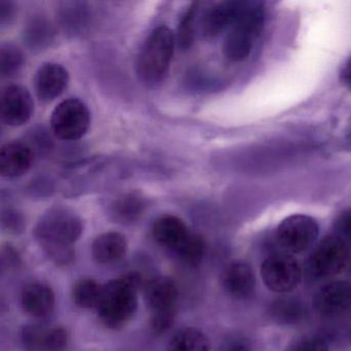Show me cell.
Instances as JSON below:
<instances>
[{
	"label": "cell",
	"mask_w": 351,
	"mask_h": 351,
	"mask_svg": "<svg viewBox=\"0 0 351 351\" xmlns=\"http://www.w3.org/2000/svg\"><path fill=\"white\" fill-rule=\"evenodd\" d=\"M1 227L5 233L20 235L25 230V217L17 209H3L1 213Z\"/></svg>",
	"instance_id": "obj_30"
},
{
	"label": "cell",
	"mask_w": 351,
	"mask_h": 351,
	"mask_svg": "<svg viewBox=\"0 0 351 351\" xmlns=\"http://www.w3.org/2000/svg\"><path fill=\"white\" fill-rule=\"evenodd\" d=\"M302 273L303 270L298 258L285 252L270 254L261 267L265 285L279 293L293 291L301 282Z\"/></svg>",
	"instance_id": "obj_7"
},
{
	"label": "cell",
	"mask_w": 351,
	"mask_h": 351,
	"mask_svg": "<svg viewBox=\"0 0 351 351\" xmlns=\"http://www.w3.org/2000/svg\"><path fill=\"white\" fill-rule=\"evenodd\" d=\"M34 153L30 145L12 141L0 151V173L3 178H19L32 168Z\"/></svg>",
	"instance_id": "obj_16"
},
{
	"label": "cell",
	"mask_w": 351,
	"mask_h": 351,
	"mask_svg": "<svg viewBox=\"0 0 351 351\" xmlns=\"http://www.w3.org/2000/svg\"><path fill=\"white\" fill-rule=\"evenodd\" d=\"M191 232L192 231L182 219L171 215L158 217L152 229L155 241L173 252L186 241Z\"/></svg>",
	"instance_id": "obj_17"
},
{
	"label": "cell",
	"mask_w": 351,
	"mask_h": 351,
	"mask_svg": "<svg viewBox=\"0 0 351 351\" xmlns=\"http://www.w3.org/2000/svg\"><path fill=\"white\" fill-rule=\"evenodd\" d=\"M20 303L22 309L30 317L46 319L52 315L56 305L54 291L48 283L34 281L21 291Z\"/></svg>",
	"instance_id": "obj_13"
},
{
	"label": "cell",
	"mask_w": 351,
	"mask_h": 351,
	"mask_svg": "<svg viewBox=\"0 0 351 351\" xmlns=\"http://www.w3.org/2000/svg\"><path fill=\"white\" fill-rule=\"evenodd\" d=\"M238 1L217 3L207 9L201 19L203 34L207 38L219 36L228 26H231L237 16Z\"/></svg>",
	"instance_id": "obj_20"
},
{
	"label": "cell",
	"mask_w": 351,
	"mask_h": 351,
	"mask_svg": "<svg viewBox=\"0 0 351 351\" xmlns=\"http://www.w3.org/2000/svg\"><path fill=\"white\" fill-rule=\"evenodd\" d=\"M34 104L27 89L20 85L7 86L0 95V117L8 126L19 127L34 114Z\"/></svg>",
	"instance_id": "obj_10"
},
{
	"label": "cell",
	"mask_w": 351,
	"mask_h": 351,
	"mask_svg": "<svg viewBox=\"0 0 351 351\" xmlns=\"http://www.w3.org/2000/svg\"><path fill=\"white\" fill-rule=\"evenodd\" d=\"M147 200L141 192L124 193L112 200L110 206V215L117 223L132 225L145 215Z\"/></svg>",
	"instance_id": "obj_18"
},
{
	"label": "cell",
	"mask_w": 351,
	"mask_h": 351,
	"mask_svg": "<svg viewBox=\"0 0 351 351\" xmlns=\"http://www.w3.org/2000/svg\"><path fill=\"white\" fill-rule=\"evenodd\" d=\"M167 351H210V342L200 328H180L170 338Z\"/></svg>",
	"instance_id": "obj_22"
},
{
	"label": "cell",
	"mask_w": 351,
	"mask_h": 351,
	"mask_svg": "<svg viewBox=\"0 0 351 351\" xmlns=\"http://www.w3.org/2000/svg\"><path fill=\"white\" fill-rule=\"evenodd\" d=\"M221 285L223 291L231 297L238 300L247 299L256 289V276L247 263L235 261L223 269Z\"/></svg>",
	"instance_id": "obj_14"
},
{
	"label": "cell",
	"mask_w": 351,
	"mask_h": 351,
	"mask_svg": "<svg viewBox=\"0 0 351 351\" xmlns=\"http://www.w3.org/2000/svg\"><path fill=\"white\" fill-rule=\"evenodd\" d=\"M340 80L343 85L351 90V58H349L341 69Z\"/></svg>",
	"instance_id": "obj_35"
},
{
	"label": "cell",
	"mask_w": 351,
	"mask_h": 351,
	"mask_svg": "<svg viewBox=\"0 0 351 351\" xmlns=\"http://www.w3.org/2000/svg\"><path fill=\"white\" fill-rule=\"evenodd\" d=\"M20 341L25 351H65L69 335L61 326L27 324L20 332Z\"/></svg>",
	"instance_id": "obj_11"
},
{
	"label": "cell",
	"mask_w": 351,
	"mask_h": 351,
	"mask_svg": "<svg viewBox=\"0 0 351 351\" xmlns=\"http://www.w3.org/2000/svg\"><path fill=\"white\" fill-rule=\"evenodd\" d=\"M335 234L346 244H351V207L343 210L334 223Z\"/></svg>",
	"instance_id": "obj_31"
},
{
	"label": "cell",
	"mask_w": 351,
	"mask_h": 351,
	"mask_svg": "<svg viewBox=\"0 0 351 351\" xmlns=\"http://www.w3.org/2000/svg\"><path fill=\"white\" fill-rule=\"evenodd\" d=\"M102 285H104L93 278L84 277L77 279L73 287V302L83 309H96L101 293Z\"/></svg>",
	"instance_id": "obj_24"
},
{
	"label": "cell",
	"mask_w": 351,
	"mask_h": 351,
	"mask_svg": "<svg viewBox=\"0 0 351 351\" xmlns=\"http://www.w3.org/2000/svg\"><path fill=\"white\" fill-rule=\"evenodd\" d=\"M24 64L23 53L13 44H5L0 48V73L3 77H13Z\"/></svg>",
	"instance_id": "obj_27"
},
{
	"label": "cell",
	"mask_w": 351,
	"mask_h": 351,
	"mask_svg": "<svg viewBox=\"0 0 351 351\" xmlns=\"http://www.w3.org/2000/svg\"><path fill=\"white\" fill-rule=\"evenodd\" d=\"M69 80V73L62 65L45 63L38 69L34 79L36 95L42 101H52L64 92Z\"/></svg>",
	"instance_id": "obj_15"
},
{
	"label": "cell",
	"mask_w": 351,
	"mask_h": 351,
	"mask_svg": "<svg viewBox=\"0 0 351 351\" xmlns=\"http://www.w3.org/2000/svg\"><path fill=\"white\" fill-rule=\"evenodd\" d=\"M349 262V245L336 235L324 238L308 256L306 275L313 281L336 276Z\"/></svg>",
	"instance_id": "obj_6"
},
{
	"label": "cell",
	"mask_w": 351,
	"mask_h": 351,
	"mask_svg": "<svg viewBox=\"0 0 351 351\" xmlns=\"http://www.w3.org/2000/svg\"><path fill=\"white\" fill-rule=\"evenodd\" d=\"M313 307L320 315L336 316L351 308V283L339 280L328 283L314 295Z\"/></svg>",
	"instance_id": "obj_12"
},
{
	"label": "cell",
	"mask_w": 351,
	"mask_h": 351,
	"mask_svg": "<svg viewBox=\"0 0 351 351\" xmlns=\"http://www.w3.org/2000/svg\"><path fill=\"white\" fill-rule=\"evenodd\" d=\"M176 36L166 26L156 28L143 45L137 61V75L143 83H162L169 71L174 53Z\"/></svg>",
	"instance_id": "obj_4"
},
{
	"label": "cell",
	"mask_w": 351,
	"mask_h": 351,
	"mask_svg": "<svg viewBox=\"0 0 351 351\" xmlns=\"http://www.w3.org/2000/svg\"><path fill=\"white\" fill-rule=\"evenodd\" d=\"M16 5L11 0H0V24L1 26L11 23L15 18Z\"/></svg>",
	"instance_id": "obj_34"
},
{
	"label": "cell",
	"mask_w": 351,
	"mask_h": 351,
	"mask_svg": "<svg viewBox=\"0 0 351 351\" xmlns=\"http://www.w3.org/2000/svg\"><path fill=\"white\" fill-rule=\"evenodd\" d=\"M223 351H254V347L247 337L241 334H234L226 339Z\"/></svg>",
	"instance_id": "obj_33"
},
{
	"label": "cell",
	"mask_w": 351,
	"mask_h": 351,
	"mask_svg": "<svg viewBox=\"0 0 351 351\" xmlns=\"http://www.w3.org/2000/svg\"><path fill=\"white\" fill-rule=\"evenodd\" d=\"M285 351H330V347L320 335L304 334L291 340Z\"/></svg>",
	"instance_id": "obj_29"
},
{
	"label": "cell",
	"mask_w": 351,
	"mask_h": 351,
	"mask_svg": "<svg viewBox=\"0 0 351 351\" xmlns=\"http://www.w3.org/2000/svg\"><path fill=\"white\" fill-rule=\"evenodd\" d=\"M178 300V287L169 277H156L145 285V301L151 312L152 330L156 334H163L171 328Z\"/></svg>",
	"instance_id": "obj_5"
},
{
	"label": "cell",
	"mask_w": 351,
	"mask_h": 351,
	"mask_svg": "<svg viewBox=\"0 0 351 351\" xmlns=\"http://www.w3.org/2000/svg\"><path fill=\"white\" fill-rule=\"evenodd\" d=\"M21 256L19 252L11 244H5L1 247V270L3 272L16 270L21 266Z\"/></svg>",
	"instance_id": "obj_32"
},
{
	"label": "cell",
	"mask_w": 351,
	"mask_h": 351,
	"mask_svg": "<svg viewBox=\"0 0 351 351\" xmlns=\"http://www.w3.org/2000/svg\"><path fill=\"white\" fill-rule=\"evenodd\" d=\"M87 8L81 3H65L61 10L60 20L63 28L71 34H77L87 26Z\"/></svg>",
	"instance_id": "obj_26"
},
{
	"label": "cell",
	"mask_w": 351,
	"mask_h": 351,
	"mask_svg": "<svg viewBox=\"0 0 351 351\" xmlns=\"http://www.w3.org/2000/svg\"><path fill=\"white\" fill-rule=\"evenodd\" d=\"M91 122L89 108L82 100L69 98L59 104L51 116V128L62 141H77L87 133Z\"/></svg>",
	"instance_id": "obj_8"
},
{
	"label": "cell",
	"mask_w": 351,
	"mask_h": 351,
	"mask_svg": "<svg viewBox=\"0 0 351 351\" xmlns=\"http://www.w3.org/2000/svg\"><path fill=\"white\" fill-rule=\"evenodd\" d=\"M128 250L126 237L119 232H106L95 238L92 244L94 260L102 265L120 262Z\"/></svg>",
	"instance_id": "obj_19"
},
{
	"label": "cell",
	"mask_w": 351,
	"mask_h": 351,
	"mask_svg": "<svg viewBox=\"0 0 351 351\" xmlns=\"http://www.w3.org/2000/svg\"><path fill=\"white\" fill-rule=\"evenodd\" d=\"M319 235V227L313 217L293 215L285 217L276 230V241L283 252L301 254L311 248Z\"/></svg>",
	"instance_id": "obj_9"
},
{
	"label": "cell",
	"mask_w": 351,
	"mask_h": 351,
	"mask_svg": "<svg viewBox=\"0 0 351 351\" xmlns=\"http://www.w3.org/2000/svg\"><path fill=\"white\" fill-rule=\"evenodd\" d=\"M54 38V29L50 22L43 16H34L24 28V40L34 50H43Z\"/></svg>",
	"instance_id": "obj_23"
},
{
	"label": "cell",
	"mask_w": 351,
	"mask_h": 351,
	"mask_svg": "<svg viewBox=\"0 0 351 351\" xmlns=\"http://www.w3.org/2000/svg\"><path fill=\"white\" fill-rule=\"evenodd\" d=\"M269 315L275 324L295 326L307 317V307L299 298L285 295L271 304Z\"/></svg>",
	"instance_id": "obj_21"
},
{
	"label": "cell",
	"mask_w": 351,
	"mask_h": 351,
	"mask_svg": "<svg viewBox=\"0 0 351 351\" xmlns=\"http://www.w3.org/2000/svg\"><path fill=\"white\" fill-rule=\"evenodd\" d=\"M198 5L197 3H191L180 18L178 29V44L182 50H189L194 43L195 21Z\"/></svg>",
	"instance_id": "obj_28"
},
{
	"label": "cell",
	"mask_w": 351,
	"mask_h": 351,
	"mask_svg": "<svg viewBox=\"0 0 351 351\" xmlns=\"http://www.w3.org/2000/svg\"><path fill=\"white\" fill-rule=\"evenodd\" d=\"M264 8L260 3H239L237 16L223 43V54L230 62H242L250 56L254 38L264 26Z\"/></svg>",
	"instance_id": "obj_3"
},
{
	"label": "cell",
	"mask_w": 351,
	"mask_h": 351,
	"mask_svg": "<svg viewBox=\"0 0 351 351\" xmlns=\"http://www.w3.org/2000/svg\"><path fill=\"white\" fill-rule=\"evenodd\" d=\"M174 254L184 264L189 266H198L206 254V243L204 238L198 233L191 232L190 236Z\"/></svg>",
	"instance_id": "obj_25"
},
{
	"label": "cell",
	"mask_w": 351,
	"mask_h": 351,
	"mask_svg": "<svg viewBox=\"0 0 351 351\" xmlns=\"http://www.w3.org/2000/svg\"><path fill=\"white\" fill-rule=\"evenodd\" d=\"M141 282V276L131 272L102 285L96 311L104 326L120 330L132 320L138 308Z\"/></svg>",
	"instance_id": "obj_2"
},
{
	"label": "cell",
	"mask_w": 351,
	"mask_h": 351,
	"mask_svg": "<svg viewBox=\"0 0 351 351\" xmlns=\"http://www.w3.org/2000/svg\"><path fill=\"white\" fill-rule=\"evenodd\" d=\"M83 233L81 217L67 207L48 209L38 219L34 230V238L48 258L59 267H67L75 260L73 244Z\"/></svg>",
	"instance_id": "obj_1"
}]
</instances>
